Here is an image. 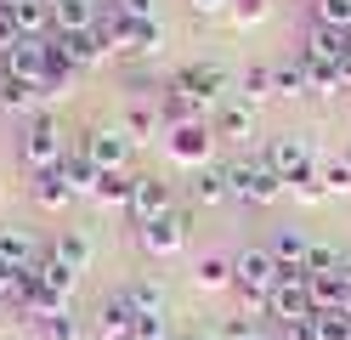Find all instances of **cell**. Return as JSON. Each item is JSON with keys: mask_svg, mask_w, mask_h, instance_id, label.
<instances>
[{"mask_svg": "<svg viewBox=\"0 0 351 340\" xmlns=\"http://www.w3.org/2000/svg\"><path fill=\"white\" fill-rule=\"evenodd\" d=\"M51 256H57V261H69L74 272H85V267H91V238H85L80 227H69V233H57V244H51Z\"/></svg>", "mask_w": 351, "mask_h": 340, "instance_id": "27", "label": "cell"}, {"mask_svg": "<svg viewBox=\"0 0 351 340\" xmlns=\"http://www.w3.org/2000/svg\"><path fill=\"white\" fill-rule=\"evenodd\" d=\"M306 289H312V312H346V278H340V272L306 278Z\"/></svg>", "mask_w": 351, "mask_h": 340, "instance_id": "25", "label": "cell"}, {"mask_svg": "<svg viewBox=\"0 0 351 340\" xmlns=\"http://www.w3.org/2000/svg\"><path fill=\"white\" fill-rule=\"evenodd\" d=\"M210 142H215L210 120H193V125H170V136H165L170 159H182V165H210Z\"/></svg>", "mask_w": 351, "mask_h": 340, "instance_id": "10", "label": "cell"}, {"mask_svg": "<svg viewBox=\"0 0 351 340\" xmlns=\"http://www.w3.org/2000/svg\"><path fill=\"white\" fill-rule=\"evenodd\" d=\"M176 210V199H170V181L165 176H136V188H130V221L136 227H147V221H159V216H170Z\"/></svg>", "mask_w": 351, "mask_h": 340, "instance_id": "9", "label": "cell"}, {"mask_svg": "<svg viewBox=\"0 0 351 340\" xmlns=\"http://www.w3.org/2000/svg\"><path fill=\"white\" fill-rule=\"evenodd\" d=\"M261 159H267V165H272L283 181H289L295 193H306V199L323 193V176H317L323 159H317V142H312V136H272Z\"/></svg>", "mask_w": 351, "mask_h": 340, "instance_id": "1", "label": "cell"}, {"mask_svg": "<svg viewBox=\"0 0 351 340\" xmlns=\"http://www.w3.org/2000/svg\"><path fill=\"white\" fill-rule=\"evenodd\" d=\"M306 91H312V74L300 68V57L283 63V68H272V97H306Z\"/></svg>", "mask_w": 351, "mask_h": 340, "instance_id": "30", "label": "cell"}, {"mask_svg": "<svg viewBox=\"0 0 351 340\" xmlns=\"http://www.w3.org/2000/svg\"><path fill=\"white\" fill-rule=\"evenodd\" d=\"M267 317L278 329H295V324H312V289H306V267H295V272H283V278L272 284V295H267Z\"/></svg>", "mask_w": 351, "mask_h": 340, "instance_id": "5", "label": "cell"}, {"mask_svg": "<svg viewBox=\"0 0 351 340\" xmlns=\"http://www.w3.org/2000/svg\"><path fill=\"white\" fill-rule=\"evenodd\" d=\"M51 6V23H57V34H85V29H97V0H46Z\"/></svg>", "mask_w": 351, "mask_h": 340, "instance_id": "17", "label": "cell"}, {"mask_svg": "<svg viewBox=\"0 0 351 340\" xmlns=\"http://www.w3.org/2000/svg\"><path fill=\"white\" fill-rule=\"evenodd\" d=\"M62 159H69V136H62V125L51 120V113H29L23 136H17V165L34 176V170L62 165Z\"/></svg>", "mask_w": 351, "mask_h": 340, "instance_id": "3", "label": "cell"}, {"mask_svg": "<svg viewBox=\"0 0 351 340\" xmlns=\"http://www.w3.org/2000/svg\"><path fill=\"white\" fill-rule=\"evenodd\" d=\"M346 40L351 34H335V29H317V23H312V34H306V45H300V63L306 68H340Z\"/></svg>", "mask_w": 351, "mask_h": 340, "instance_id": "15", "label": "cell"}, {"mask_svg": "<svg viewBox=\"0 0 351 340\" xmlns=\"http://www.w3.org/2000/svg\"><path fill=\"white\" fill-rule=\"evenodd\" d=\"M130 340H170V317H165V312H136Z\"/></svg>", "mask_w": 351, "mask_h": 340, "instance_id": "38", "label": "cell"}, {"mask_svg": "<svg viewBox=\"0 0 351 340\" xmlns=\"http://www.w3.org/2000/svg\"><path fill=\"white\" fill-rule=\"evenodd\" d=\"M130 324H136V306H130V295H125V289H114V295L97 306L91 335H97V340H130Z\"/></svg>", "mask_w": 351, "mask_h": 340, "instance_id": "12", "label": "cell"}, {"mask_svg": "<svg viewBox=\"0 0 351 340\" xmlns=\"http://www.w3.org/2000/svg\"><path fill=\"white\" fill-rule=\"evenodd\" d=\"M6 306H12V295H6V289H0V317H6Z\"/></svg>", "mask_w": 351, "mask_h": 340, "instance_id": "47", "label": "cell"}, {"mask_svg": "<svg viewBox=\"0 0 351 340\" xmlns=\"http://www.w3.org/2000/svg\"><path fill=\"white\" fill-rule=\"evenodd\" d=\"M125 295H130V306H136V312H170V295H165L159 278H136V284H125Z\"/></svg>", "mask_w": 351, "mask_h": 340, "instance_id": "28", "label": "cell"}, {"mask_svg": "<svg viewBox=\"0 0 351 340\" xmlns=\"http://www.w3.org/2000/svg\"><path fill=\"white\" fill-rule=\"evenodd\" d=\"M0 6H6V12H17V6H23V0H0Z\"/></svg>", "mask_w": 351, "mask_h": 340, "instance_id": "48", "label": "cell"}, {"mask_svg": "<svg viewBox=\"0 0 351 340\" xmlns=\"http://www.w3.org/2000/svg\"><path fill=\"white\" fill-rule=\"evenodd\" d=\"M130 188H136V176H130V170H97L91 204H102V210H130Z\"/></svg>", "mask_w": 351, "mask_h": 340, "instance_id": "19", "label": "cell"}, {"mask_svg": "<svg viewBox=\"0 0 351 340\" xmlns=\"http://www.w3.org/2000/svg\"><path fill=\"white\" fill-rule=\"evenodd\" d=\"M114 17L142 23V17H159V6H153V0H114Z\"/></svg>", "mask_w": 351, "mask_h": 340, "instance_id": "42", "label": "cell"}, {"mask_svg": "<svg viewBox=\"0 0 351 340\" xmlns=\"http://www.w3.org/2000/svg\"><path fill=\"white\" fill-rule=\"evenodd\" d=\"M238 85H244V91H238V102H250V108H255V102H267V97H272V68H267V63H255Z\"/></svg>", "mask_w": 351, "mask_h": 340, "instance_id": "34", "label": "cell"}, {"mask_svg": "<svg viewBox=\"0 0 351 340\" xmlns=\"http://www.w3.org/2000/svg\"><path fill=\"white\" fill-rule=\"evenodd\" d=\"M51 40H57L62 52L74 57V68H97V63H108V52H102V40H97L91 29H85V34H51Z\"/></svg>", "mask_w": 351, "mask_h": 340, "instance_id": "23", "label": "cell"}, {"mask_svg": "<svg viewBox=\"0 0 351 340\" xmlns=\"http://www.w3.org/2000/svg\"><path fill=\"white\" fill-rule=\"evenodd\" d=\"M0 261H6L12 272H34V267H40V249H34V233H29V227L0 221Z\"/></svg>", "mask_w": 351, "mask_h": 340, "instance_id": "13", "label": "cell"}, {"mask_svg": "<svg viewBox=\"0 0 351 340\" xmlns=\"http://www.w3.org/2000/svg\"><path fill=\"white\" fill-rule=\"evenodd\" d=\"M215 142H244V136L255 131V108L250 102H221V113H215Z\"/></svg>", "mask_w": 351, "mask_h": 340, "instance_id": "21", "label": "cell"}, {"mask_svg": "<svg viewBox=\"0 0 351 340\" xmlns=\"http://www.w3.org/2000/svg\"><path fill=\"white\" fill-rule=\"evenodd\" d=\"M62 176H69V188H74V199H91V188H97V165L85 159L80 148L62 159Z\"/></svg>", "mask_w": 351, "mask_h": 340, "instance_id": "31", "label": "cell"}, {"mask_svg": "<svg viewBox=\"0 0 351 340\" xmlns=\"http://www.w3.org/2000/svg\"><path fill=\"white\" fill-rule=\"evenodd\" d=\"M312 23L335 29V34H351V0H312Z\"/></svg>", "mask_w": 351, "mask_h": 340, "instance_id": "32", "label": "cell"}, {"mask_svg": "<svg viewBox=\"0 0 351 340\" xmlns=\"http://www.w3.org/2000/svg\"><path fill=\"white\" fill-rule=\"evenodd\" d=\"M317 176H323V193H351V159H328Z\"/></svg>", "mask_w": 351, "mask_h": 340, "instance_id": "40", "label": "cell"}, {"mask_svg": "<svg viewBox=\"0 0 351 340\" xmlns=\"http://www.w3.org/2000/svg\"><path fill=\"white\" fill-rule=\"evenodd\" d=\"M312 335L317 340H351V312H317Z\"/></svg>", "mask_w": 351, "mask_h": 340, "instance_id": "39", "label": "cell"}, {"mask_svg": "<svg viewBox=\"0 0 351 340\" xmlns=\"http://www.w3.org/2000/svg\"><path fill=\"white\" fill-rule=\"evenodd\" d=\"M283 188H289V181H283L267 159H238V165H227V193L238 204H278Z\"/></svg>", "mask_w": 351, "mask_h": 340, "instance_id": "4", "label": "cell"}, {"mask_svg": "<svg viewBox=\"0 0 351 340\" xmlns=\"http://www.w3.org/2000/svg\"><path fill=\"white\" fill-rule=\"evenodd\" d=\"M340 278H346V289H351V256H346V261H340Z\"/></svg>", "mask_w": 351, "mask_h": 340, "instance_id": "46", "label": "cell"}, {"mask_svg": "<svg viewBox=\"0 0 351 340\" xmlns=\"http://www.w3.org/2000/svg\"><path fill=\"white\" fill-rule=\"evenodd\" d=\"M340 249L335 244H312V256H306V278H328V272H340Z\"/></svg>", "mask_w": 351, "mask_h": 340, "instance_id": "37", "label": "cell"}, {"mask_svg": "<svg viewBox=\"0 0 351 340\" xmlns=\"http://www.w3.org/2000/svg\"><path fill=\"white\" fill-rule=\"evenodd\" d=\"M278 278H283V267L272 261L267 244H250L232 256V289L244 295V312H267V295H272Z\"/></svg>", "mask_w": 351, "mask_h": 340, "instance_id": "2", "label": "cell"}, {"mask_svg": "<svg viewBox=\"0 0 351 340\" xmlns=\"http://www.w3.org/2000/svg\"><path fill=\"white\" fill-rule=\"evenodd\" d=\"M40 335H46V340H80V335H85V324L74 317V306H62V312H51L46 324H40Z\"/></svg>", "mask_w": 351, "mask_h": 340, "instance_id": "35", "label": "cell"}, {"mask_svg": "<svg viewBox=\"0 0 351 340\" xmlns=\"http://www.w3.org/2000/svg\"><path fill=\"white\" fill-rule=\"evenodd\" d=\"M17 40H23V34H17V23H12V12L0 6V57H6V52H12Z\"/></svg>", "mask_w": 351, "mask_h": 340, "instance_id": "43", "label": "cell"}, {"mask_svg": "<svg viewBox=\"0 0 351 340\" xmlns=\"http://www.w3.org/2000/svg\"><path fill=\"white\" fill-rule=\"evenodd\" d=\"M267 249H272V261L283 272H295V267H306V256H312V238H306L300 227H278V233L267 238Z\"/></svg>", "mask_w": 351, "mask_h": 340, "instance_id": "18", "label": "cell"}, {"mask_svg": "<svg viewBox=\"0 0 351 340\" xmlns=\"http://www.w3.org/2000/svg\"><path fill=\"white\" fill-rule=\"evenodd\" d=\"M346 159H351V153H346Z\"/></svg>", "mask_w": 351, "mask_h": 340, "instance_id": "49", "label": "cell"}, {"mask_svg": "<svg viewBox=\"0 0 351 340\" xmlns=\"http://www.w3.org/2000/svg\"><path fill=\"white\" fill-rule=\"evenodd\" d=\"M193 284H199V289H227L232 284V256H215V249L199 256V261H193Z\"/></svg>", "mask_w": 351, "mask_h": 340, "instance_id": "24", "label": "cell"}, {"mask_svg": "<svg viewBox=\"0 0 351 340\" xmlns=\"http://www.w3.org/2000/svg\"><path fill=\"white\" fill-rule=\"evenodd\" d=\"M40 102H46V91L29 85V80H12V74H0V113H40Z\"/></svg>", "mask_w": 351, "mask_h": 340, "instance_id": "20", "label": "cell"}, {"mask_svg": "<svg viewBox=\"0 0 351 340\" xmlns=\"http://www.w3.org/2000/svg\"><path fill=\"white\" fill-rule=\"evenodd\" d=\"M182 340H227V335H221V324H215V329H204V324H199V329H187Z\"/></svg>", "mask_w": 351, "mask_h": 340, "instance_id": "45", "label": "cell"}, {"mask_svg": "<svg viewBox=\"0 0 351 340\" xmlns=\"http://www.w3.org/2000/svg\"><path fill=\"white\" fill-rule=\"evenodd\" d=\"M227 6H232V0H187V12H193V17H221Z\"/></svg>", "mask_w": 351, "mask_h": 340, "instance_id": "44", "label": "cell"}, {"mask_svg": "<svg viewBox=\"0 0 351 340\" xmlns=\"http://www.w3.org/2000/svg\"><path fill=\"white\" fill-rule=\"evenodd\" d=\"M159 120H165V131H170V125H193V120H204V102L193 97L182 80H170V85L159 91Z\"/></svg>", "mask_w": 351, "mask_h": 340, "instance_id": "14", "label": "cell"}, {"mask_svg": "<svg viewBox=\"0 0 351 340\" xmlns=\"http://www.w3.org/2000/svg\"><path fill=\"white\" fill-rule=\"evenodd\" d=\"M0 74H12V80H29L46 91V40H17L6 57H0Z\"/></svg>", "mask_w": 351, "mask_h": 340, "instance_id": "11", "label": "cell"}, {"mask_svg": "<svg viewBox=\"0 0 351 340\" xmlns=\"http://www.w3.org/2000/svg\"><path fill=\"white\" fill-rule=\"evenodd\" d=\"M221 335H227V340H278V335L261 324V317H250V312H244V317H227Z\"/></svg>", "mask_w": 351, "mask_h": 340, "instance_id": "36", "label": "cell"}, {"mask_svg": "<svg viewBox=\"0 0 351 340\" xmlns=\"http://www.w3.org/2000/svg\"><path fill=\"white\" fill-rule=\"evenodd\" d=\"M119 125L130 131V142H142V136H153V131H165V120H159V102H147V97L125 102V120H119Z\"/></svg>", "mask_w": 351, "mask_h": 340, "instance_id": "22", "label": "cell"}, {"mask_svg": "<svg viewBox=\"0 0 351 340\" xmlns=\"http://www.w3.org/2000/svg\"><path fill=\"white\" fill-rule=\"evenodd\" d=\"M159 45H165V23H159V17L130 23V52H136V57H153Z\"/></svg>", "mask_w": 351, "mask_h": 340, "instance_id": "33", "label": "cell"}, {"mask_svg": "<svg viewBox=\"0 0 351 340\" xmlns=\"http://www.w3.org/2000/svg\"><path fill=\"white\" fill-rule=\"evenodd\" d=\"M29 193H34V204H40V210H69V204H74V188H69V176H62V165L34 170Z\"/></svg>", "mask_w": 351, "mask_h": 340, "instance_id": "16", "label": "cell"}, {"mask_svg": "<svg viewBox=\"0 0 351 340\" xmlns=\"http://www.w3.org/2000/svg\"><path fill=\"white\" fill-rule=\"evenodd\" d=\"M176 80H182V85L193 91V97L204 102V113H210L215 102H227V85H232V74H227V68L215 63V57H199V63H187Z\"/></svg>", "mask_w": 351, "mask_h": 340, "instance_id": "8", "label": "cell"}, {"mask_svg": "<svg viewBox=\"0 0 351 340\" xmlns=\"http://www.w3.org/2000/svg\"><path fill=\"white\" fill-rule=\"evenodd\" d=\"M193 199L199 204H227V170H215V165H199V176H193Z\"/></svg>", "mask_w": 351, "mask_h": 340, "instance_id": "29", "label": "cell"}, {"mask_svg": "<svg viewBox=\"0 0 351 340\" xmlns=\"http://www.w3.org/2000/svg\"><path fill=\"white\" fill-rule=\"evenodd\" d=\"M187 238H193V216H187V210H170V216H159V221L136 227V249H142L147 261H170Z\"/></svg>", "mask_w": 351, "mask_h": 340, "instance_id": "6", "label": "cell"}, {"mask_svg": "<svg viewBox=\"0 0 351 340\" xmlns=\"http://www.w3.org/2000/svg\"><path fill=\"white\" fill-rule=\"evenodd\" d=\"M232 23H244V29H250V23H261V17H267L272 12V0H232Z\"/></svg>", "mask_w": 351, "mask_h": 340, "instance_id": "41", "label": "cell"}, {"mask_svg": "<svg viewBox=\"0 0 351 340\" xmlns=\"http://www.w3.org/2000/svg\"><path fill=\"white\" fill-rule=\"evenodd\" d=\"M80 153L91 159L97 170H125L130 165V131L125 125H91L85 142H80Z\"/></svg>", "mask_w": 351, "mask_h": 340, "instance_id": "7", "label": "cell"}, {"mask_svg": "<svg viewBox=\"0 0 351 340\" xmlns=\"http://www.w3.org/2000/svg\"><path fill=\"white\" fill-rule=\"evenodd\" d=\"M34 272H40V284H46L51 295H62V301H74V284H80V272H74L69 261H57V256H46V261H40Z\"/></svg>", "mask_w": 351, "mask_h": 340, "instance_id": "26", "label": "cell"}]
</instances>
